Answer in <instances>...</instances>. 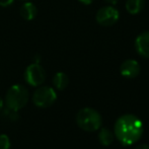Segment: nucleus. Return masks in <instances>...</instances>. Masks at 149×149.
<instances>
[{"mask_svg": "<svg viewBox=\"0 0 149 149\" xmlns=\"http://www.w3.org/2000/svg\"><path fill=\"white\" fill-rule=\"evenodd\" d=\"M3 106H4V100H3V98H2L1 96H0V111L2 110Z\"/></svg>", "mask_w": 149, "mask_h": 149, "instance_id": "18", "label": "nucleus"}, {"mask_svg": "<svg viewBox=\"0 0 149 149\" xmlns=\"http://www.w3.org/2000/svg\"><path fill=\"white\" fill-rule=\"evenodd\" d=\"M53 85L57 90H64L69 84V77L64 72H57L53 77Z\"/></svg>", "mask_w": 149, "mask_h": 149, "instance_id": "12", "label": "nucleus"}, {"mask_svg": "<svg viewBox=\"0 0 149 149\" xmlns=\"http://www.w3.org/2000/svg\"><path fill=\"white\" fill-rule=\"evenodd\" d=\"M14 0H0V6L2 7H7V6L12 5Z\"/></svg>", "mask_w": 149, "mask_h": 149, "instance_id": "14", "label": "nucleus"}, {"mask_svg": "<svg viewBox=\"0 0 149 149\" xmlns=\"http://www.w3.org/2000/svg\"><path fill=\"white\" fill-rule=\"evenodd\" d=\"M144 128L142 121L137 116L126 114L116 121L114 126L115 137L124 146L133 145L142 137Z\"/></svg>", "mask_w": 149, "mask_h": 149, "instance_id": "1", "label": "nucleus"}, {"mask_svg": "<svg viewBox=\"0 0 149 149\" xmlns=\"http://www.w3.org/2000/svg\"><path fill=\"white\" fill-rule=\"evenodd\" d=\"M140 71H141V67L138 61L134 59H127L125 60L120 66V73L122 76L126 77V78H135L139 75Z\"/></svg>", "mask_w": 149, "mask_h": 149, "instance_id": "7", "label": "nucleus"}, {"mask_svg": "<svg viewBox=\"0 0 149 149\" xmlns=\"http://www.w3.org/2000/svg\"><path fill=\"white\" fill-rule=\"evenodd\" d=\"M10 139L6 134H0V149H10Z\"/></svg>", "mask_w": 149, "mask_h": 149, "instance_id": "13", "label": "nucleus"}, {"mask_svg": "<svg viewBox=\"0 0 149 149\" xmlns=\"http://www.w3.org/2000/svg\"><path fill=\"white\" fill-rule=\"evenodd\" d=\"M108 5H112V6H115L117 3H118V0H104Z\"/></svg>", "mask_w": 149, "mask_h": 149, "instance_id": "15", "label": "nucleus"}, {"mask_svg": "<svg viewBox=\"0 0 149 149\" xmlns=\"http://www.w3.org/2000/svg\"><path fill=\"white\" fill-rule=\"evenodd\" d=\"M24 1H28V0H24Z\"/></svg>", "mask_w": 149, "mask_h": 149, "instance_id": "19", "label": "nucleus"}, {"mask_svg": "<svg viewBox=\"0 0 149 149\" xmlns=\"http://www.w3.org/2000/svg\"><path fill=\"white\" fill-rule=\"evenodd\" d=\"M46 71L40 63H31L26 67L24 71V80L31 86H41L46 80Z\"/></svg>", "mask_w": 149, "mask_h": 149, "instance_id": "5", "label": "nucleus"}, {"mask_svg": "<svg viewBox=\"0 0 149 149\" xmlns=\"http://www.w3.org/2000/svg\"><path fill=\"white\" fill-rule=\"evenodd\" d=\"M125 6L130 14L135 15L143 10L145 6V0H127Z\"/></svg>", "mask_w": 149, "mask_h": 149, "instance_id": "11", "label": "nucleus"}, {"mask_svg": "<svg viewBox=\"0 0 149 149\" xmlns=\"http://www.w3.org/2000/svg\"><path fill=\"white\" fill-rule=\"evenodd\" d=\"M19 14L24 20L35 19L38 14L37 6H36L33 2H30V1L24 2L19 8Z\"/></svg>", "mask_w": 149, "mask_h": 149, "instance_id": "9", "label": "nucleus"}, {"mask_svg": "<svg viewBox=\"0 0 149 149\" xmlns=\"http://www.w3.org/2000/svg\"><path fill=\"white\" fill-rule=\"evenodd\" d=\"M100 133H98V140H100V144L104 146H110L111 144L114 142L115 139V134L111 129L106 127H100Z\"/></svg>", "mask_w": 149, "mask_h": 149, "instance_id": "10", "label": "nucleus"}, {"mask_svg": "<svg viewBox=\"0 0 149 149\" xmlns=\"http://www.w3.org/2000/svg\"><path fill=\"white\" fill-rule=\"evenodd\" d=\"M135 50L138 55L149 59V31H143L135 39Z\"/></svg>", "mask_w": 149, "mask_h": 149, "instance_id": "8", "label": "nucleus"}, {"mask_svg": "<svg viewBox=\"0 0 149 149\" xmlns=\"http://www.w3.org/2000/svg\"><path fill=\"white\" fill-rule=\"evenodd\" d=\"M76 123L83 131L94 132L102 127V119L96 110L91 108H83L77 113Z\"/></svg>", "mask_w": 149, "mask_h": 149, "instance_id": "3", "label": "nucleus"}, {"mask_svg": "<svg viewBox=\"0 0 149 149\" xmlns=\"http://www.w3.org/2000/svg\"><path fill=\"white\" fill-rule=\"evenodd\" d=\"M78 1L80 2V3L84 4V5H89V4H91L94 0H78Z\"/></svg>", "mask_w": 149, "mask_h": 149, "instance_id": "17", "label": "nucleus"}, {"mask_svg": "<svg viewBox=\"0 0 149 149\" xmlns=\"http://www.w3.org/2000/svg\"><path fill=\"white\" fill-rule=\"evenodd\" d=\"M135 149H149V145L145 143H142V144H139L138 146H136Z\"/></svg>", "mask_w": 149, "mask_h": 149, "instance_id": "16", "label": "nucleus"}, {"mask_svg": "<svg viewBox=\"0 0 149 149\" xmlns=\"http://www.w3.org/2000/svg\"><path fill=\"white\" fill-rule=\"evenodd\" d=\"M57 100V93L53 87L38 86L33 94V102L35 106L41 109L51 107Z\"/></svg>", "mask_w": 149, "mask_h": 149, "instance_id": "4", "label": "nucleus"}, {"mask_svg": "<svg viewBox=\"0 0 149 149\" xmlns=\"http://www.w3.org/2000/svg\"><path fill=\"white\" fill-rule=\"evenodd\" d=\"M120 18V12L115 6L107 5L100 8L96 12L95 19L98 24L102 26H112Z\"/></svg>", "mask_w": 149, "mask_h": 149, "instance_id": "6", "label": "nucleus"}, {"mask_svg": "<svg viewBox=\"0 0 149 149\" xmlns=\"http://www.w3.org/2000/svg\"><path fill=\"white\" fill-rule=\"evenodd\" d=\"M29 98L30 93L26 86L22 84H14L6 92L4 104L7 109L17 112L26 107Z\"/></svg>", "mask_w": 149, "mask_h": 149, "instance_id": "2", "label": "nucleus"}]
</instances>
